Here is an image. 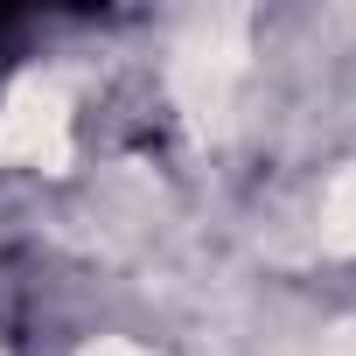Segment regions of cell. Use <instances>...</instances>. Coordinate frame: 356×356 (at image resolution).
<instances>
[{"instance_id": "obj_2", "label": "cell", "mask_w": 356, "mask_h": 356, "mask_svg": "<svg viewBox=\"0 0 356 356\" xmlns=\"http://www.w3.org/2000/svg\"><path fill=\"white\" fill-rule=\"evenodd\" d=\"M0 161L15 168H70V98L49 77H22L0 98Z\"/></svg>"}, {"instance_id": "obj_5", "label": "cell", "mask_w": 356, "mask_h": 356, "mask_svg": "<svg viewBox=\"0 0 356 356\" xmlns=\"http://www.w3.org/2000/svg\"><path fill=\"white\" fill-rule=\"evenodd\" d=\"M321 356H356V321H342V328H328V342H321Z\"/></svg>"}, {"instance_id": "obj_1", "label": "cell", "mask_w": 356, "mask_h": 356, "mask_svg": "<svg viewBox=\"0 0 356 356\" xmlns=\"http://www.w3.org/2000/svg\"><path fill=\"white\" fill-rule=\"evenodd\" d=\"M245 63H252V35H245L238 8L196 15L182 35H175L168 91H175V105H182L189 133H224V119L238 105V84H245Z\"/></svg>"}, {"instance_id": "obj_3", "label": "cell", "mask_w": 356, "mask_h": 356, "mask_svg": "<svg viewBox=\"0 0 356 356\" xmlns=\"http://www.w3.org/2000/svg\"><path fill=\"white\" fill-rule=\"evenodd\" d=\"M321 252H356V168H342L335 182H328V196H321Z\"/></svg>"}, {"instance_id": "obj_6", "label": "cell", "mask_w": 356, "mask_h": 356, "mask_svg": "<svg viewBox=\"0 0 356 356\" xmlns=\"http://www.w3.org/2000/svg\"><path fill=\"white\" fill-rule=\"evenodd\" d=\"M0 356H8V349H0Z\"/></svg>"}, {"instance_id": "obj_4", "label": "cell", "mask_w": 356, "mask_h": 356, "mask_svg": "<svg viewBox=\"0 0 356 356\" xmlns=\"http://www.w3.org/2000/svg\"><path fill=\"white\" fill-rule=\"evenodd\" d=\"M77 356H161V349H147V342H126V335H98V342H84Z\"/></svg>"}]
</instances>
